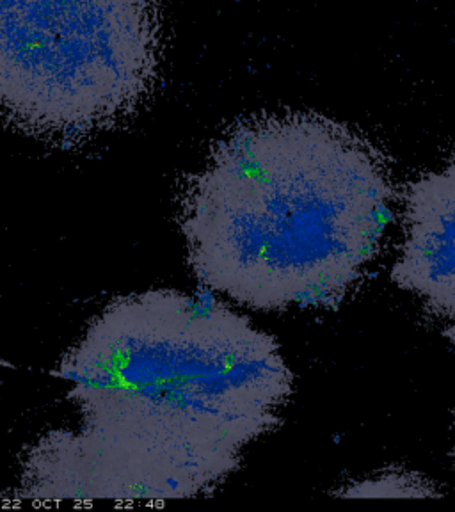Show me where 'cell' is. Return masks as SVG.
<instances>
[{
	"label": "cell",
	"mask_w": 455,
	"mask_h": 512,
	"mask_svg": "<svg viewBox=\"0 0 455 512\" xmlns=\"http://www.w3.org/2000/svg\"><path fill=\"white\" fill-rule=\"evenodd\" d=\"M77 427L25 450L16 498L166 502L208 495L280 424L294 374L274 336L210 294L114 297L64 352Z\"/></svg>",
	"instance_id": "1"
},
{
	"label": "cell",
	"mask_w": 455,
	"mask_h": 512,
	"mask_svg": "<svg viewBox=\"0 0 455 512\" xmlns=\"http://www.w3.org/2000/svg\"><path fill=\"white\" fill-rule=\"evenodd\" d=\"M393 203L376 144L322 114L276 112L217 139L178 224L207 292L255 312L333 310L379 255Z\"/></svg>",
	"instance_id": "2"
},
{
	"label": "cell",
	"mask_w": 455,
	"mask_h": 512,
	"mask_svg": "<svg viewBox=\"0 0 455 512\" xmlns=\"http://www.w3.org/2000/svg\"><path fill=\"white\" fill-rule=\"evenodd\" d=\"M155 0H0V118L48 143L96 136L159 75Z\"/></svg>",
	"instance_id": "3"
},
{
	"label": "cell",
	"mask_w": 455,
	"mask_h": 512,
	"mask_svg": "<svg viewBox=\"0 0 455 512\" xmlns=\"http://www.w3.org/2000/svg\"><path fill=\"white\" fill-rule=\"evenodd\" d=\"M392 281L420 301L455 345V155L409 182Z\"/></svg>",
	"instance_id": "4"
},
{
	"label": "cell",
	"mask_w": 455,
	"mask_h": 512,
	"mask_svg": "<svg viewBox=\"0 0 455 512\" xmlns=\"http://www.w3.org/2000/svg\"><path fill=\"white\" fill-rule=\"evenodd\" d=\"M335 495L351 498H431L441 496L440 489L424 475L406 470H383L367 479L352 482Z\"/></svg>",
	"instance_id": "5"
},
{
	"label": "cell",
	"mask_w": 455,
	"mask_h": 512,
	"mask_svg": "<svg viewBox=\"0 0 455 512\" xmlns=\"http://www.w3.org/2000/svg\"><path fill=\"white\" fill-rule=\"evenodd\" d=\"M0 367H11V363H8V361L0 360Z\"/></svg>",
	"instance_id": "6"
},
{
	"label": "cell",
	"mask_w": 455,
	"mask_h": 512,
	"mask_svg": "<svg viewBox=\"0 0 455 512\" xmlns=\"http://www.w3.org/2000/svg\"><path fill=\"white\" fill-rule=\"evenodd\" d=\"M452 457H454V464H455V443H454V450H452Z\"/></svg>",
	"instance_id": "7"
}]
</instances>
